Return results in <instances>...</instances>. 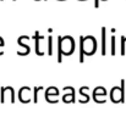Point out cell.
<instances>
[{"mask_svg":"<svg viewBox=\"0 0 126 117\" xmlns=\"http://www.w3.org/2000/svg\"><path fill=\"white\" fill-rule=\"evenodd\" d=\"M83 55H84V38L80 37V62L81 64L84 61Z\"/></svg>","mask_w":126,"mask_h":117,"instance_id":"cell-1","label":"cell"},{"mask_svg":"<svg viewBox=\"0 0 126 117\" xmlns=\"http://www.w3.org/2000/svg\"><path fill=\"white\" fill-rule=\"evenodd\" d=\"M34 38H36V52H37V55L42 56L43 52H41V50H39V40H41V39H43V37H41V36H39V32H36Z\"/></svg>","mask_w":126,"mask_h":117,"instance_id":"cell-2","label":"cell"},{"mask_svg":"<svg viewBox=\"0 0 126 117\" xmlns=\"http://www.w3.org/2000/svg\"><path fill=\"white\" fill-rule=\"evenodd\" d=\"M59 51H58V62L60 64L63 61V41H64V38L59 37Z\"/></svg>","mask_w":126,"mask_h":117,"instance_id":"cell-3","label":"cell"},{"mask_svg":"<svg viewBox=\"0 0 126 117\" xmlns=\"http://www.w3.org/2000/svg\"><path fill=\"white\" fill-rule=\"evenodd\" d=\"M102 55H105V27L102 28Z\"/></svg>","mask_w":126,"mask_h":117,"instance_id":"cell-4","label":"cell"},{"mask_svg":"<svg viewBox=\"0 0 126 117\" xmlns=\"http://www.w3.org/2000/svg\"><path fill=\"white\" fill-rule=\"evenodd\" d=\"M51 39H53L51 36L48 37V55H50V56L53 54V40Z\"/></svg>","mask_w":126,"mask_h":117,"instance_id":"cell-5","label":"cell"},{"mask_svg":"<svg viewBox=\"0 0 126 117\" xmlns=\"http://www.w3.org/2000/svg\"><path fill=\"white\" fill-rule=\"evenodd\" d=\"M87 89H88V87H82V88L80 89V94H82V95H83V98H84V103H87V101L89 100V96L84 94V90H87Z\"/></svg>","mask_w":126,"mask_h":117,"instance_id":"cell-6","label":"cell"},{"mask_svg":"<svg viewBox=\"0 0 126 117\" xmlns=\"http://www.w3.org/2000/svg\"><path fill=\"white\" fill-rule=\"evenodd\" d=\"M18 45H20V46H23V48L26 49V55H27V54L30 52V46L22 43V37H20V38H18Z\"/></svg>","mask_w":126,"mask_h":117,"instance_id":"cell-7","label":"cell"},{"mask_svg":"<svg viewBox=\"0 0 126 117\" xmlns=\"http://www.w3.org/2000/svg\"><path fill=\"white\" fill-rule=\"evenodd\" d=\"M110 43H111V55H115V37L110 38Z\"/></svg>","mask_w":126,"mask_h":117,"instance_id":"cell-8","label":"cell"},{"mask_svg":"<svg viewBox=\"0 0 126 117\" xmlns=\"http://www.w3.org/2000/svg\"><path fill=\"white\" fill-rule=\"evenodd\" d=\"M41 89H42L41 87H36V88H34V98H33V103H34V104H37V103H38V98H37V94H38V91H39Z\"/></svg>","mask_w":126,"mask_h":117,"instance_id":"cell-9","label":"cell"},{"mask_svg":"<svg viewBox=\"0 0 126 117\" xmlns=\"http://www.w3.org/2000/svg\"><path fill=\"white\" fill-rule=\"evenodd\" d=\"M125 41H126V37L121 38V55H125Z\"/></svg>","mask_w":126,"mask_h":117,"instance_id":"cell-10","label":"cell"},{"mask_svg":"<svg viewBox=\"0 0 126 117\" xmlns=\"http://www.w3.org/2000/svg\"><path fill=\"white\" fill-rule=\"evenodd\" d=\"M99 1L100 0H94V7H99Z\"/></svg>","mask_w":126,"mask_h":117,"instance_id":"cell-11","label":"cell"},{"mask_svg":"<svg viewBox=\"0 0 126 117\" xmlns=\"http://www.w3.org/2000/svg\"><path fill=\"white\" fill-rule=\"evenodd\" d=\"M1 1H2V0H1Z\"/></svg>","mask_w":126,"mask_h":117,"instance_id":"cell-12","label":"cell"}]
</instances>
